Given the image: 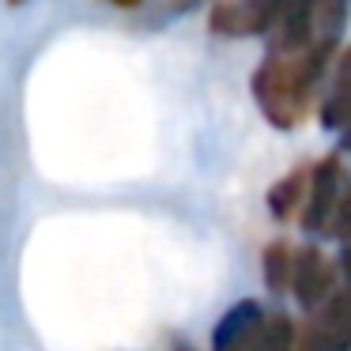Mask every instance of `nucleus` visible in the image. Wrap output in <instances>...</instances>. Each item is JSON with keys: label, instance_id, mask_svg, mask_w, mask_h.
I'll list each match as a JSON object with an SVG mask.
<instances>
[{"label": "nucleus", "instance_id": "6", "mask_svg": "<svg viewBox=\"0 0 351 351\" xmlns=\"http://www.w3.org/2000/svg\"><path fill=\"white\" fill-rule=\"evenodd\" d=\"M265 321H268V313L261 310L253 298H242V302H234L219 317V325H215V332H212V348L215 351H253V348H261V340H265Z\"/></svg>", "mask_w": 351, "mask_h": 351}, {"label": "nucleus", "instance_id": "13", "mask_svg": "<svg viewBox=\"0 0 351 351\" xmlns=\"http://www.w3.org/2000/svg\"><path fill=\"white\" fill-rule=\"evenodd\" d=\"M110 4H117V8H140L144 0H110Z\"/></svg>", "mask_w": 351, "mask_h": 351}, {"label": "nucleus", "instance_id": "11", "mask_svg": "<svg viewBox=\"0 0 351 351\" xmlns=\"http://www.w3.org/2000/svg\"><path fill=\"white\" fill-rule=\"evenodd\" d=\"M328 234L351 242V178L343 182V193H340V200H336V212H332V223H328Z\"/></svg>", "mask_w": 351, "mask_h": 351}, {"label": "nucleus", "instance_id": "14", "mask_svg": "<svg viewBox=\"0 0 351 351\" xmlns=\"http://www.w3.org/2000/svg\"><path fill=\"white\" fill-rule=\"evenodd\" d=\"M189 4H197V0H170V8H174V12H185Z\"/></svg>", "mask_w": 351, "mask_h": 351}, {"label": "nucleus", "instance_id": "9", "mask_svg": "<svg viewBox=\"0 0 351 351\" xmlns=\"http://www.w3.org/2000/svg\"><path fill=\"white\" fill-rule=\"evenodd\" d=\"M306 193H310V167H295L287 178H280L268 189V212H272V219L287 223L291 215H298L306 204Z\"/></svg>", "mask_w": 351, "mask_h": 351}, {"label": "nucleus", "instance_id": "2", "mask_svg": "<svg viewBox=\"0 0 351 351\" xmlns=\"http://www.w3.org/2000/svg\"><path fill=\"white\" fill-rule=\"evenodd\" d=\"M310 317L298 328V348L310 351H343L351 348V291H336L321 306L306 310Z\"/></svg>", "mask_w": 351, "mask_h": 351}, {"label": "nucleus", "instance_id": "5", "mask_svg": "<svg viewBox=\"0 0 351 351\" xmlns=\"http://www.w3.org/2000/svg\"><path fill=\"white\" fill-rule=\"evenodd\" d=\"M291 295L298 298L302 310L321 306L328 295H336V268L317 245H302L295 250V280H291Z\"/></svg>", "mask_w": 351, "mask_h": 351}, {"label": "nucleus", "instance_id": "8", "mask_svg": "<svg viewBox=\"0 0 351 351\" xmlns=\"http://www.w3.org/2000/svg\"><path fill=\"white\" fill-rule=\"evenodd\" d=\"M321 0H283L280 19L272 27V46H302L310 38L313 16H317Z\"/></svg>", "mask_w": 351, "mask_h": 351}, {"label": "nucleus", "instance_id": "10", "mask_svg": "<svg viewBox=\"0 0 351 351\" xmlns=\"http://www.w3.org/2000/svg\"><path fill=\"white\" fill-rule=\"evenodd\" d=\"M261 268H265L268 291L283 295V291H291V280H295V250H291L287 242H272V245L265 250Z\"/></svg>", "mask_w": 351, "mask_h": 351}, {"label": "nucleus", "instance_id": "7", "mask_svg": "<svg viewBox=\"0 0 351 351\" xmlns=\"http://www.w3.org/2000/svg\"><path fill=\"white\" fill-rule=\"evenodd\" d=\"M321 121L325 129H336L343 136V144L351 147V49L343 53L340 69H336V80L325 95V106H321Z\"/></svg>", "mask_w": 351, "mask_h": 351}, {"label": "nucleus", "instance_id": "3", "mask_svg": "<svg viewBox=\"0 0 351 351\" xmlns=\"http://www.w3.org/2000/svg\"><path fill=\"white\" fill-rule=\"evenodd\" d=\"M343 170H340V159L328 155L321 159L317 167H310V193H306V204L298 212L306 230H317V234H328V223H332V212H336V200L343 193Z\"/></svg>", "mask_w": 351, "mask_h": 351}, {"label": "nucleus", "instance_id": "4", "mask_svg": "<svg viewBox=\"0 0 351 351\" xmlns=\"http://www.w3.org/2000/svg\"><path fill=\"white\" fill-rule=\"evenodd\" d=\"M283 0H215L212 8V31L227 38L245 34H268L280 19Z\"/></svg>", "mask_w": 351, "mask_h": 351}, {"label": "nucleus", "instance_id": "1", "mask_svg": "<svg viewBox=\"0 0 351 351\" xmlns=\"http://www.w3.org/2000/svg\"><path fill=\"white\" fill-rule=\"evenodd\" d=\"M332 49L336 42L317 38V34H310L302 46H268V53L261 57L257 72L250 80V91L268 125L295 129L310 114L313 91H317L321 76H325Z\"/></svg>", "mask_w": 351, "mask_h": 351}, {"label": "nucleus", "instance_id": "12", "mask_svg": "<svg viewBox=\"0 0 351 351\" xmlns=\"http://www.w3.org/2000/svg\"><path fill=\"white\" fill-rule=\"evenodd\" d=\"M340 272H343V287L351 291V242L343 245V253H340Z\"/></svg>", "mask_w": 351, "mask_h": 351}]
</instances>
